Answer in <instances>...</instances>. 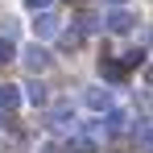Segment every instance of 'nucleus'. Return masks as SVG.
I'll return each mask as SVG.
<instances>
[{
	"mask_svg": "<svg viewBox=\"0 0 153 153\" xmlns=\"http://www.w3.org/2000/svg\"><path fill=\"white\" fill-rule=\"evenodd\" d=\"M83 103H87L91 112H108V108H112V87H87Z\"/></svg>",
	"mask_w": 153,
	"mask_h": 153,
	"instance_id": "5",
	"label": "nucleus"
},
{
	"mask_svg": "<svg viewBox=\"0 0 153 153\" xmlns=\"http://www.w3.org/2000/svg\"><path fill=\"white\" fill-rule=\"evenodd\" d=\"M0 37H4V42H17V21H13V17L0 21Z\"/></svg>",
	"mask_w": 153,
	"mask_h": 153,
	"instance_id": "14",
	"label": "nucleus"
},
{
	"mask_svg": "<svg viewBox=\"0 0 153 153\" xmlns=\"http://www.w3.org/2000/svg\"><path fill=\"white\" fill-rule=\"evenodd\" d=\"M103 29H108V33H132V29H137V17H132L128 8H112V13L103 17Z\"/></svg>",
	"mask_w": 153,
	"mask_h": 153,
	"instance_id": "3",
	"label": "nucleus"
},
{
	"mask_svg": "<svg viewBox=\"0 0 153 153\" xmlns=\"http://www.w3.org/2000/svg\"><path fill=\"white\" fill-rule=\"evenodd\" d=\"M124 128H128V112H120V108L103 112V132H124Z\"/></svg>",
	"mask_w": 153,
	"mask_h": 153,
	"instance_id": "7",
	"label": "nucleus"
},
{
	"mask_svg": "<svg viewBox=\"0 0 153 153\" xmlns=\"http://www.w3.org/2000/svg\"><path fill=\"white\" fill-rule=\"evenodd\" d=\"M71 4H79V8H87V0H71Z\"/></svg>",
	"mask_w": 153,
	"mask_h": 153,
	"instance_id": "20",
	"label": "nucleus"
},
{
	"mask_svg": "<svg viewBox=\"0 0 153 153\" xmlns=\"http://www.w3.org/2000/svg\"><path fill=\"white\" fill-rule=\"evenodd\" d=\"M25 8H33V13H42V8H50V0H25Z\"/></svg>",
	"mask_w": 153,
	"mask_h": 153,
	"instance_id": "17",
	"label": "nucleus"
},
{
	"mask_svg": "<svg viewBox=\"0 0 153 153\" xmlns=\"http://www.w3.org/2000/svg\"><path fill=\"white\" fill-rule=\"evenodd\" d=\"M37 153H62V145H54V141H50V145H42Z\"/></svg>",
	"mask_w": 153,
	"mask_h": 153,
	"instance_id": "18",
	"label": "nucleus"
},
{
	"mask_svg": "<svg viewBox=\"0 0 153 153\" xmlns=\"http://www.w3.org/2000/svg\"><path fill=\"white\" fill-rule=\"evenodd\" d=\"M75 29L87 37V33H100V29H103V21L95 17V13H79V25H75Z\"/></svg>",
	"mask_w": 153,
	"mask_h": 153,
	"instance_id": "11",
	"label": "nucleus"
},
{
	"mask_svg": "<svg viewBox=\"0 0 153 153\" xmlns=\"http://www.w3.org/2000/svg\"><path fill=\"white\" fill-rule=\"evenodd\" d=\"M120 62H124V66H141V62H145V50H128Z\"/></svg>",
	"mask_w": 153,
	"mask_h": 153,
	"instance_id": "16",
	"label": "nucleus"
},
{
	"mask_svg": "<svg viewBox=\"0 0 153 153\" xmlns=\"http://www.w3.org/2000/svg\"><path fill=\"white\" fill-rule=\"evenodd\" d=\"M58 37H62V50H79L83 46V33L79 29H58Z\"/></svg>",
	"mask_w": 153,
	"mask_h": 153,
	"instance_id": "12",
	"label": "nucleus"
},
{
	"mask_svg": "<svg viewBox=\"0 0 153 153\" xmlns=\"http://www.w3.org/2000/svg\"><path fill=\"white\" fill-rule=\"evenodd\" d=\"M13 108H21V91L13 83H4L0 87V112H13Z\"/></svg>",
	"mask_w": 153,
	"mask_h": 153,
	"instance_id": "9",
	"label": "nucleus"
},
{
	"mask_svg": "<svg viewBox=\"0 0 153 153\" xmlns=\"http://www.w3.org/2000/svg\"><path fill=\"white\" fill-rule=\"evenodd\" d=\"M100 75L108 79V83H124V79H128V66L120 62V58H108V54H103V58H100Z\"/></svg>",
	"mask_w": 153,
	"mask_h": 153,
	"instance_id": "4",
	"label": "nucleus"
},
{
	"mask_svg": "<svg viewBox=\"0 0 153 153\" xmlns=\"http://www.w3.org/2000/svg\"><path fill=\"white\" fill-rule=\"evenodd\" d=\"M25 100L33 103V108H42V103L50 100V91H46V83H37V79H33V83H25Z\"/></svg>",
	"mask_w": 153,
	"mask_h": 153,
	"instance_id": "10",
	"label": "nucleus"
},
{
	"mask_svg": "<svg viewBox=\"0 0 153 153\" xmlns=\"http://www.w3.org/2000/svg\"><path fill=\"white\" fill-rule=\"evenodd\" d=\"M13 58H17V50H13V42H4V37H0V66H4V62H13Z\"/></svg>",
	"mask_w": 153,
	"mask_h": 153,
	"instance_id": "15",
	"label": "nucleus"
},
{
	"mask_svg": "<svg viewBox=\"0 0 153 153\" xmlns=\"http://www.w3.org/2000/svg\"><path fill=\"white\" fill-rule=\"evenodd\" d=\"M58 17H54L50 8H42V13H37V21H33V33H37V37H58Z\"/></svg>",
	"mask_w": 153,
	"mask_h": 153,
	"instance_id": "6",
	"label": "nucleus"
},
{
	"mask_svg": "<svg viewBox=\"0 0 153 153\" xmlns=\"http://www.w3.org/2000/svg\"><path fill=\"white\" fill-rule=\"evenodd\" d=\"M103 4H112V8H124V4H128V0H103Z\"/></svg>",
	"mask_w": 153,
	"mask_h": 153,
	"instance_id": "19",
	"label": "nucleus"
},
{
	"mask_svg": "<svg viewBox=\"0 0 153 153\" xmlns=\"http://www.w3.org/2000/svg\"><path fill=\"white\" fill-rule=\"evenodd\" d=\"M46 124H50L54 132H75V108H71V103H54Z\"/></svg>",
	"mask_w": 153,
	"mask_h": 153,
	"instance_id": "2",
	"label": "nucleus"
},
{
	"mask_svg": "<svg viewBox=\"0 0 153 153\" xmlns=\"http://www.w3.org/2000/svg\"><path fill=\"white\" fill-rule=\"evenodd\" d=\"M71 153H95V141L91 137H75L71 141Z\"/></svg>",
	"mask_w": 153,
	"mask_h": 153,
	"instance_id": "13",
	"label": "nucleus"
},
{
	"mask_svg": "<svg viewBox=\"0 0 153 153\" xmlns=\"http://www.w3.org/2000/svg\"><path fill=\"white\" fill-rule=\"evenodd\" d=\"M132 137H137L141 153H149V149H153V141H149V116H137V124H132Z\"/></svg>",
	"mask_w": 153,
	"mask_h": 153,
	"instance_id": "8",
	"label": "nucleus"
},
{
	"mask_svg": "<svg viewBox=\"0 0 153 153\" xmlns=\"http://www.w3.org/2000/svg\"><path fill=\"white\" fill-rule=\"evenodd\" d=\"M21 62H25L29 71H33V75H42V71H50V50H46V46H42V42H33V46H25V54H21Z\"/></svg>",
	"mask_w": 153,
	"mask_h": 153,
	"instance_id": "1",
	"label": "nucleus"
}]
</instances>
